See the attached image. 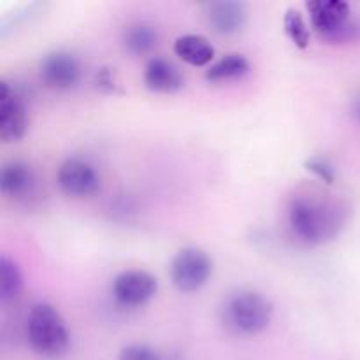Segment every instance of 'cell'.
Segmentation results:
<instances>
[{
    "label": "cell",
    "instance_id": "1",
    "mask_svg": "<svg viewBox=\"0 0 360 360\" xmlns=\"http://www.w3.org/2000/svg\"><path fill=\"white\" fill-rule=\"evenodd\" d=\"M288 225L301 241L322 245L338 234L341 227V211L326 195L297 193L288 202Z\"/></svg>",
    "mask_w": 360,
    "mask_h": 360
},
{
    "label": "cell",
    "instance_id": "2",
    "mask_svg": "<svg viewBox=\"0 0 360 360\" xmlns=\"http://www.w3.org/2000/svg\"><path fill=\"white\" fill-rule=\"evenodd\" d=\"M273 302L255 290H236L221 306V320L229 330L241 336H257L269 327L273 320Z\"/></svg>",
    "mask_w": 360,
    "mask_h": 360
},
{
    "label": "cell",
    "instance_id": "3",
    "mask_svg": "<svg viewBox=\"0 0 360 360\" xmlns=\"http://www.w3.org/2000/svg\"><path fill=\"white\" fill-rule=\"evenodd\" d=\"M27 338L32 350L48 359L62 357L70 347L69 330L62 315L48 302L32 306L27 316Z\"/></svg>",
    "mask_w": 360,
    "mask_h": 360
},
{
    "label": "cell",
    "instance_id": "4",
    "mask_svg": "<svg viewBox=\"0 0 360 360\" xmlns=\"http://www.w3.org/2000/svg\"><path fill=\"white\" fill-rule=\"evenodd\" d=\"M213 273V260L204 250L188 246L176 253L171 264V281L178 290L195 292L202 288Z\"/></svg>",
    "mask_w": 360,
    "mask_h": 360
},
{
    "label": "cell",
    "instance_id": "5",
    "mask_svg": "<svg viewBox=\"0 0 360 360\" xmlns=\"http://www.w3.org/2000/svg\"><path fill=\"white\" fill-rule=\"evenodd\" d=\"M28 130V112L20 95L9 83H0V139L16 143L23 139Z\"/></svg>",
    "mask_w": 360,
    "mask_h": 360
},
{
    "label": "cell",
    "instance_id": "6",
    "mask_svg": "<svg viewBox=\"0 0 360 360\" xmlns=\"http://www.w3.org/2000/svg\"><path fill=\"white\" fill-rule=\"evenodd\" d=\"M39 77L53 90H69L81 79V63L72 53H48L39 63Z\"/></svg>",
    "mask_w": 360,
    "mask_h": 360
},
{
    "label": "cell",
    "instance_id": "7",
    "mask_svg": "<svg viewBox=\"0 0 360 360\" xmlns=\"http://www.w3.org/2000/svg\"><path fill=\"white\" fill-rule=\"evenodd\" d=\"M158 290V280L148 271L129 269L120 273L112 281V295L123 306H141L153 299Z\"/></svg>",
    "mask_w": 360,
    "mask_h": 360
},
{
    "label": "cell",
    "instance_id": "8",
    "mask_svg": "<svg viewBox=\"0 0 360 360\" xmlns=\"http://www.w3.org/2000/svg\"><path fill=\"white\" fill-rule=\"evenodd\" d=\"M306 9L313 28L323 37L340 39V34L347 30L350 6L343 0H311L306 4Z\"/></svg>",
    "mask_w": 360,
    "mask_h": 360
},
{
    "label": "cell",
    "instance_id": "9",
    "mask_svg": "<svg viewBox=\"0 0 360 360\" xmlns=\"http://www.w3.org/2000/svg\"><path fill=\"white\" fill-rule=\"evenodd\" d=\"M58 185L67 195L90 197L101 188V178L91 164L81 158H67L58 169Z\"/></svg>",
    "mask_w": 360,
    "mask_h": 360
},
{
    "label": "cell",
    "instance_id": "10",
    "mask_svg": "<svg viewBox=\"0 0 360 360\" xmlns=\"http://www.w3.org/2000/svg\"><path fill=\"white\" fill-rule=\"evenodd\" d=\"M204 16L217 34L231 35L238 34L245 27L248 20V9L243 2L220 0V2L206 4Z\"/></svg>",
    "mask_w": 360,
    "mask_h": 360
},
{
    "label": "cell",
    "instance_id": "11",
    "mask_svg": "<svg viewBox=\"0 0 360 360\" xmlns=\"http://www.w3.org/2000/svg\"><path fill=\"white\" fill-rule=\"evenodd\" d=\"M144 84L157 94H174L183 88L185 77L171 60L153 56L144 67Z\"/></svg>",
    "mask_w": 360,
    "mask_h": 360
},
{
    "label": "cell",
    "instance_id": "12",
    "mask_svg": "<svg viewBox=\"0 0 360 360\" xmlns=\"http://www.w3.org/2000/svg\"><path fill=\"white\" fill-rule=\"evenodd\" d=\"M176 56L193 67H206L213 63L214 48L204 35L185 34L174 41Z\"/></svg>",
    "mask_w": 360,
    "mask_h": 360
},
{
    "label": "cell",
    "instance_id": "13",
    "mask_svg": "<svg viewBox=\"0 0 360 360\" xmlns=\"http://www.w3.org/2000/svg\"><path fill=\"white\" fill-rule=\"evenodd\" d=\"M35 183L30 165L21 160L6 162L0 169V190L7 197H21L32 190Z\"/></svg>",
    "mask_w": 360,
    "mask_h": 360
},
{
    "label": "cell",
    "instance_id": "14",
    "mask_svg": "<svg viewBox=\"0 0 360 360\" xmlns=\"http://www.w3.org/2000/svg\"><path fill=\"white\" fill-rule=\"evenodd\" d=\"M250 72V62L241 53H229L221 56L214 63H211L206 70V79L211 83H220V81L238 79Z\"/></svg>",
    "mask_w": 360,
    "mask_h": 360
},
{
    "label": "cell",
    "instance_id": "15",
    "mask_svg": "<svg viewBox=\"0 0 360 360\" xmlns=\"http://www.w3.org/2000/svg\"><path fill=\"white\" fill-rule=\"evenodd\" d=\"M123 48L130 53V55L143 56L150 53L155 46L158 44V32L157 28L151 27L148 23H136L130 25L123 32Z\"/></svg>",
    "mask_w": 360,
    "mask_h": 360
},
{
    "label": "cell",
    "instance_id": "16",
    "mask_svg": "<svg viewBox=\"0 0 360 360\" xmlns=\"http://www.w3.org/2000/svg\"><path fill=\"white\" fill-rule=\"evenodd\" d=\"M23 288V276L20 267L7 255L0 257V299L2 302H9L20 295Z\"/></svg>",
    "mask_w": 360,
    "mask_h": 360
},
{
    "label": "cell",
    "instance_id": "17",
    "mask_svg": "<svg viewBox=\"0 0 360 360\" xmlns=\"http://www.w3.org/2000/svg\"><path fill=\"white\" fill-rule=\"evenodd\" d=\"M283 28L287 37L290 39L299 49L308 48L311 34H309V28L308 25H306L304 16L301 14V11L294 9V7H288V9L285 11L283 16Z\"/></svg>",
    "mask_w": 360,
    "mask_h": 360
},
{
    "label": "cell",
    "instance_id": "18",
    "mask_svg": "<svg viewBox=\"0 0 360 360\" xmlns=\"http://www.w3.org/2000/svg\"><path fill=\"white\" fill-rule=\"evenodd\" d=\"M304 165L309 172H313V174H315L320 181L327 183V185H333L334 179H336V172H334L333 164H330L327 158L311 157L306 160Z\"/></svg>",
    "mask_w": 360,
    "mask_h": 360
},
{
    "label": "cell",
    "instance_id": "19",
    "mask_svg": "<svg viewBox=\"0 0 360 360\" xmlns=\"http://www.w3.org/2000/svg\"><path fill=\"white\" fill-rule=\"evenodd\" d=\"M120 360H160L157 352L143 343H134L120 352Z\"/></svg>",
    "mask_w": 360,
    "mask_h": 360
},
{
    "label": "cell",
    "instance_id": "20",
    "mask_svg": "<svg viewBox=\"0 0 360 360\" xmlns=\"http://www.w3.org/2000/svg\"><path fill=\"white\" fill-rule=\"evenodd\" d=\"M112 70H115V69L104 67V69H101L97 72V86L101 88V90L115 91L116 77H115V72H112Z\"/></svg>",
    "mask_w": 360,
    "mask_h": 360
},
{
    "label": "cell",
    "instance_id": "21",
    "mask_svg": "<svg viewBox=\"0 0 360 360\" xmlns=\"http://www.w3.org/2000/svg\"><path fill=\"white\" fill-rule=\"evenodd\" d=\"M354 115L357 116V120L360 122V95L355 98V102H354Z\"/></svg>",
    "mask_w": 360,
    "mask_h": 360
}]
</instances>
